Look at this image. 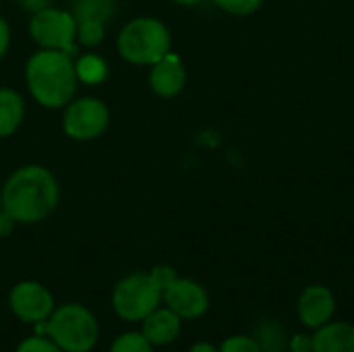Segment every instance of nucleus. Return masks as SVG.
Masks as SVG:
<instances>
[{"instance_id": "obj_9", "label": "nucleus", "mask_w": 354, "mask_h": 352, "mask_svg": "<svg viewBox=\"0 0 354 352\" xmlns=\"http://www.w3.org/2000/svg\"><path fill=\"white\" fill-rule=\"evenodd\" d=\"M116 0H73L71 15L77 23V37L83 46H97L106 35V25L114 17Z\"/></svg>"}, {"instance_id": "obj_18", "label": "nucleus", "mask_w": 354, "mask_h": 352, "mask_svg": "<svg viewBox=\"0 0 354 352\" xmlns=\"http://www.w3.org/2000/svg\"><path fill=\"white\" fill-rule=\"evenodd\" d=\"M15 352H64L52 338L41 336V334H31L27 338H23Z\"/></svg>"}, {"instance_id": "obj_20", "label": "nucleus", "mask_w": 354, "mask_h": 352, "mask_svg": "<svg viewBox=\"0 0 354 352\" xmlns=\"http://www.w3.org/2000/svg\"><path fill=\"white\" fill-rule=\"evenodd\" d=\"M214 2L230 15H251L261 6L263 0H214Z\"/></svg>"}, {"instance_id": "obj_2", "label": "nucleus", "mask_w": 354, "mask_h": 352, "mask_svg": "<svg viewBox=\"0 0 354 352\" xmlns=\"http://www.w3.org/2000/svg\"><path fill=\"white\" fill-rule=\"evenodd\" d=\"M27 89L44 108H64L77 91V68L71 54L41 48L25 66Z\"/></svg>"}, {"instance_id": "obj_6", "label": "nucleus", "mask_w": 354, "mask_h": 352, "mask_svg": "<svg viewBox=\"0 0 354 352\" xmlns=\"http://www.w3.org/2000/svg\"><path fill=\"white\" fill-rule=\"evenodd\" d=\"M29 33L33 41L48 50H60L66 54L77 52V23L71 12L48 6L33 12L29 21Z\"/></svg>"}, {"instance_id": "obj_13", "label": "nucleus", "mask_w": 354, "mask_h": 352, "mask_svg": "<svg viewBox=\"0 0 354 352\" xmlns=\"http://www.w3.org/2000/svg\"><path fill=\"white\" fill-rule=\"evenodd\" d=\"M180 330H183V319L174 311H170L166 305L164 307L160 305L141 322V334L147 338V342L153 349L176 342V338L180 336Z\"/></svg>"}, {"instance_id": "obj_4", "label": "nucleus", "mask_w": 354, "mask_h": 352, "mask_svg": "<svg viewBox=\"0 0 354 352\" xmlns=\"http://www.w3.org/2000/svg\"><path fill=\"white\" fill-rule=\"evenodd\" d=\"M116 46L127 62L151 66L170 52V31L160 19L139 17L120 29Z\"/></svg>"}, {"instance_id": "obj_11", "label": "nucleus", "mask_w": 354, "mask_h": 352, "mask_svg": "<svg viewBox=\"0 0 354 352\" xmlns=\"http://www.w3.org/2000/svg\"><path fill=\"white\" fill-rule=\"evenodd\" d=\"M334 311H336V301L328 286L313 284L303 290L299 299V317L303 326L317 330L332 319Z\"/></svg>"}, {"instance_id": "obj_26", "label": "nucleus", "mask_w": 354, "mask_h": 352, "mask_svg": "<svg viewBox=\"0 0 354 352\" xmlns=\"http://www.w3.org/2000/svg\"><path fill=\"white\" fill-rule=\"evenodd\" d=\"M172 2L183 4V6H195V4H199V2H203V0H172Z\"/></svg>"}, {"instance_id": "obj_16", "label": "nucleus", "mask_w": 354, "mask_h": 352, "mask_svg": "<svg viewBox=\"0 0 354 352\" xmlns=\"http://www.w3.org/2000/svg\"><path fill=\"white\" fill-rule=\"evenodd\" d=\"M75 68H77V77H79V81L89 83V85L102 83V81L106 79V75H108V66H106V62H104L100 56H95V54H87V56H83V58L75 64Z\"/></svg>"}, {"instance_id": "obj_21", "label": "nucleus", "mask_w": 354, "mask_h": 352, "mask_svg": "<svg viewBox=\"0 0 354 352\" xmlns=\"http://www.w3.org/2000/svg\"><path fill=\"white\" fill-rule=\"evenodd\" d=\"M149 276H151L153 284H156L162 293L178 278V274H176L174 268H170V266H156V268L149 272Z\"/></svg>"}, {"instance_id": "obj_23", "label": "nucleus", "mask_w": 354, "mask_h": 352, "mask_svg": "<svg viewBox=\"0 0 354 352\" xmlns=\"http://www.w3.org/2000/svg\"><path fill=\"white\" fill-rule=\"evenodd\" d=\"M15 224H17V222H15L4 210H0V239H2V237H8V234L12 232Z\"/></svg>"}, {"instance_id": "obj_3", "label": "nucleus", "mask_w": 354, "mask_h": 352, "mask_svg": "<svg viewBox=\"0 0 354 352\" xmlns=\"http://www.w3.org/2000/svg\"><path fill=\"white\" fill-rule=\"evenodd\" d=\"M33 334L52 338L64 352H91L100 342L97 317L79 303H66L54 309V313L35 324Z\"/></svg>"}, {"instance_id": "obj_5", "label": "nucleus", "mask_w": 354, "mask_h": 352, "mask_svg": "<svg viewBox=\"0 0 354 352\" xmlns=\"http://www.w3.org/2000/svg\"><path fill=\"white\" fill-rule=\"evenodd\" d=\"M110 301L116 317L129 324H141L162 305V290L153 284L149 272H135L114 284Z\"/></svg>"}, {"instance_id": "obj_24", "label": "nucleus", "mask_w": 354, "mask_h": 352, "mask_svg": "<svg viewBox=\"0 0 354 352\" xmlns=\"http://www.w3.org/2000/svg\"><path fill=\"white\" fill-rule=\"evenodd\" d=\"M19 2L29 12H37V10H44V8L52 6V0H19Z\"/></svg>"}, {"instance_id": "obj_7", "label": "nucleus", "mask_w": 354, "mask_h": 352, "mask_svg": "<svg viewBox=\"0 0 354 352\" xmlns=\"http://www.w3.org/2000/svg\"><path fill=\"white\" fill-rule=\"evenodd\" d=\"M108 122H110L108 106L97 98H79L75 102L71 100L62 116L64 133L77 141H89L104 135Z\"/></svg>"}, {"instance_id": "obj_27", "label": "nucleus", "mask_w": 354, "mask_h": 352, "mask_svg": "<svg viewBox=\"0 0 354 352\" xmlns=\"http://www.w3.org/2000/svg\"><path fill=\"white\" fill-rule=\"evenodd\" d=\"M0 210H2V187H0Z\"/></svg>"}, {"instance_id": "obj_17", "label": "nucleus", "mask_w": 354, "mask_h": 352, "mask_svg": "<svg viewBox=\"0 0 354 352\" xmlns=\"http://www.w3.org/2000/svg\"><path fill=\"white\" fill-rule=\"evenodd\" d=\"M108 352H153V346L141 332H124L112 340Z\"/></svg>"}, {"instance_id": "obj_8", "label": "nucleus", "mask_w": 354, "mask_h": 352, "mask_svg": "<svg viewBox=\"0 0 354 352\" xmlns=\"http://www.w3.org/2000/svg\"><path fill=\"white\" fill-rule=\"evenodd\" d=\"M8 309L19 322L35 326V324L46 322L54 313L56 303H54L52 293L44 284L33 282V280H23L10 288Z\"/></svg>"}, {"instance_id": "obj_22", "label": "nucleus", "mask_w": 354, "mask_h": 352, "mask_svg": "<svg viewBox=\"0 0 354 352\" xmlns=\"http://www.w3.org/2000/svg\"><path fill=\"white\" fill-rule=\"evenodd\" d=\"M8 44H10V27H8V23L0 17V58L6 54Z\"/></svg>"}, {"instance_id": "obj_10", "label": "nucleus", "mask_w": 354, "mask_h": 352, "mask_svg": "<svg viewBox=\"0 0 354 352\" xmlns=\"http://www.w3.org/2000/svg\"><path fill=\"white\" fill-rule=\"evenodd\" d=\"M162 303L170 311H174L183 322L185 319H199L209 309L207 290L191 278H176L162 293Z\"/></svg>"}, {"instance_id": "obj_1", "label": "nucleus", "mask_w": 354, "mask_h": 352, "mask_svg": "<svg viewBox=\"0 0 354 352\" xmlns=\"http://www.w3.org/2000/svg\"><path fill=\"white\" fill-rule=\"evenodd\" d=\"M60 189L54 174L37 164L23 166L2 187V210L17 224H37L58 205Z\"/></svg>"}, {"instance_id": "obj_12", "label": "nucleus", "mask_w": 354, "mask_h": 352, "mask_svg": "<svg viewBox=\"0 0 354 352\" xmlns=\"http://www.w3.org/2000/svg\"><path fill=\"white\" fill-rule=\"evenodd\" d=\"M187 83V71L183 60L168 52L162 60H158L156 64H151V73H149V85L151 91L160 98H176Z\"/></svg>"}, {"instance_id": "obj_14", "label": "nucleus", "mask_w": 354, "mask_h": 352, "mask_svg": "<svg viewBox=\"0 0 354 352\" xmlns=\"http://www.w3.org/2000/svg\"><path fill=\"white\" fill-rule=\"evenodd\" d=\"M313 352H354V326L338 322L317 328L313 340Z\"/></svg>"}, {"instance_id": "obj_19", "label": "nucleus", "mask_w": 354, "mask_h": 352, "mask_svg": "<svg viewBox=\"0 0 354 352\" xmlns=\"http://www.w3.org/2000/svg\"><path fill=\"white\" fill-rule=\"evenodd\" d=\"M218 352H261V346L249 336H230L222 342Z\"/></svg>"}, {"instance_id": "obj_15", "label": "nucleus", "mask_w": 354, "mask_h": 352, "mask_svg": "<svg viewBox=\"0 0 354 352\" xmlns=\"http://www.w3.org/2000/svg\"><path fill=\"white\" fill-rule=\"evenodd\" d=\"M25 116L23 98L8 87H0V137L12 135Z\"/></svg>"}, {"instance_id": "obj_25", "label": "nucleus", "mask_w": 354, "mask_h": 352, "mask_svg": "<svg viewBox=\"0 0 354 352\" xmlns=\"http://www.w3.org/2000/svg\"><path fill=\"white\" fill-rule=\"evenodd\" d=\"M189 352H218V349L209 342H197L189 349Z\"/></svg>"}]
</instances>
